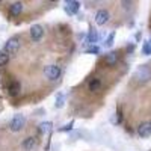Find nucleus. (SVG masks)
Here are the masks:
<instances>
[{
	"label": "nucleus",
	"instance_id": "obj_1",
	"mask_svg": "<svg viewBox=\"0 0 151 151\" xmlns=\"http://www.w3.org/2000/svg\"><path fill=\"white\" fill-rule=\"evenodd\" d=\"M133 79L137 83H147L151 80V68L148 65H141L137 67L136 71L133 73Z\"/></svg>",
	"mask_w": 151,
	"mask_h": 151
},
{
	"label": "nucleus",
	"instance_id": "obj_2",
	"mask_svg": "<svg viewBox=\"0 0 151 151\" xmlns=\"http://www.w3.org/2000/svg\"><path fill=\"white\" fill-rule=\"evenodd\" d=\"M3 50H5L6 53H9L11 56L18 53V50H20V40H18V38H15V36L9 38V40L6 41V44H5V48Z\"/></svg>",
	"mask_w": 151,
	"mask_h": 151
},
{
	"label": "nucleus",
	"instance_id": "obj_3",
	"mask_svg": "<svg viewBox=\"0 0 151 151\" xmlns=\"http://www.w3.org/2000/svg\"><path fill=\"white\" fill-rule=\"evenodd\" d=\"M24 122H26V119H24V116L21 115V113H17V115H14V118L11 119V124H9V129L11 132H20L23 127H24Z\"/></svg>",
	"mask_w": 151,
	"mask_h": 151
},
{
	"label": "nucleus",
	"instance_id": "obj_4",
	"mask_svg": "<svg viewBox=\"0 0 151 151\" xmlns=\"http://www.w3.org/2000/svg\"><path fill=\"white\" fill-rule=\"evenodd\" d=\"M44 76L48 80H58L60 77V67L59 65H47L44 68Z\"/></svg>",
	"mask_w": 151,
	"mask_h": 151
},
{
	"label": "nucleus",
	"instance_id": "obj_5",
	"mask_svg": "<svg viewBox=\"0 0 151 151\" xmlns=\"http://www.w3.org/2000/svg\"><path fill=\"white\" fill-rule=\"evenodd\" d=\"M95 23L98 24V26H104V24L110 20V14H109V11L107 9H98L95 12Z\"/></svg>",
	"mask_w": 151,
	"mask_h": 151
},
{
	"label": "nucleus",
	"instance_id": "obj_6",
	"mask_svg": "<svg viewBox=\"0 0 151 151\" xmlns=\"http://www.w3.org/2000/svg\"><path fill=\"white\" fill-rule=\"evenodd\" d=\"M29 33H30L32 41H33V42H38V41L42 40V36H44V29H42V26H40V24H33V26H30Z\"/></svg>",
	"mask_w": 151,
	"mask_h": 151
},
{
	"label": "nucleus",
	"instance_id": "obj_7",
	"mask_svg": "<svg viewBox=\"0 0 151 151\" xmlns=\"http://www.w3.org/2000/svg\"><path fill=\"white\" fill-rule=\"evenodd\" d=\"M137 134L139 137L145 139V137H150L151 136V121H144L139 124V127H137Z\"/></svg>",
	"mask_w": 151,
	"mask_h": 151
},
{
	"label": "nucleus",
	"instance_id": "obj_8",
	"mask_svg": "<svg viewBox=\"0 0 151 151\" xmlns=\"http://www.w3.org/2000/svg\"><path fill=\"white\" fill-rule=\"evenodd\" d=\"M80 9V3L76 2V0H67L65 2V12L70 15H76Z\"/></svg>",
	"mask_w": 151,
	"mask_h": 151
},
{
	"label": "nucleus",
	"instance_id": "obj_9",
	"mask_svg": "<svg viewBox=\"0 0 151 151\" xmlns=\"http://www.w3.org/2000/svg\"><path fill=\"white\" fill-rule=\"evenodd\" d=\"M36 145H38V142H36V139H35L33 136H27L26 139L21 142V148H23V151H35Z\"/></svg>",
	"mask_w": 151,
	"mask_h": 151
},
{
	"label": "nucleus",
	"instance_id": "obj_10",
	"mask_svg": "<svg viewBox=\"0 0 151 151\" xmlns=\"http://www.w3.org/2000/svg\"><path fill=\"white\" fill-rule=\"evenodd\" d=\"M118 59H119V56H118L116 52H109V53L104 56V62H106L109 67H115V65L118 64Z\"/></svg>",
	"mask_w": 151,
	"mask_h": 151
},
{
	"label": "nucleus",
	"instance_id": "obj_11",
	"mask_svg": "<svg viewBox=\"0 0 151 151\" xmlns=\"http://www.w3.org/2000/svg\"><path fill=\"white\" fill-rule=\"evenodd\" d=\"M88 89H89L91 92H98L100 89H101V80L100 79H91L89 82H88Z\"/></svg>",
	"mask_w": 151,
	"mask_h": 151
},
{
	"label": "nucleus",
	"instance_id": "obj_12",
	"mask_svg": "<svg viewBox=\"0 0 151 151\" xmlns=\"http://www.w3.org/2000/svg\"><path fill=\"white\" fill-rule=\"evenodd\" d=\"M23 3L21 2H15V3H12L11 8H9V12H11V15L12 17H18L21 12H23Z\"/></svg>",
	"mask_w": 151,
	"mask_h": 151
},
{
	"label": "nucleus",
	"instance_id": "obj_13",
	"mask_svg": "<svg viewBox=\"0 0 151 151\" xmlns=\"http://www.w3.org/2000/svg\"><path fill=\"white\" fill-rule=\"evenodd\" d=\"M97 40H98V33H97V30H95L94 27H91V29H89V32H88V38H86V42L89 44V45H95Z\"/></svg>",
	"mask_w": 151,
	"mask_h": 151
},
{
	"label": "nucleus",
	"instance_id": "obj_14",
	"mask_svg": "<svg viewBox=\"0 0 151 151\" xmlns=\"http://www.w3.org/2000/svg\"><path fill=\"white\" fill-rule=\"evenodd\" d=\"M8 92H9V95H12V97L18 95V92H20V82H17V80L11 82L9 86H8Z\"/></svg>",
	"mask_w": 151,
	"mask_h": 151
},
{
	"label": "nucleus",
	"instance_id": "obj_15",
	"mask_svg": "<svg viewBox=\"0 0 151 151\" xmlns=\"http://www.w3.org/2000/svg\"><path fill=\"white\" fill-rule=\"evenodd\" d=\"M52 122H50V121H45V122H41L40 125H38V132H40L41 134H45L47 132H50V130H52Z\"/></svg>",
	"mask_w": 151,
	"mask_h": 151
},
{
	"label": "nucleus",
	"instance_id": "obj_16",
	"mask_svg": "<svg viewBox=\"0 0 151 151\" xmlns=\"http://www.w3.org/2000/svg\"><path fill=\"white\" fill-rule=\"evenodd\" d=\"M65 101H67V97L64 94H58L56 95V101H55V107L56 109H62L65 106Z\"/></svg>",
	"mask_w": 151,
	"mask_h": 151
},
{
	"label": "nucleus",
	"instance_id": "obj_17",
	"mask_svg": "<svg viewBox=\"0 0 151 151\" xmlns=\"http://www.w3.org/2000/svg\"><path fill=\"white\" fill-rule=\"evenodd\" d=\"M9 59H11V55L6 53L5 50H2V52H0V67H2V65H6L8 62H9Z\"/></svg>",
	"mask_w": 151,
	"mask_h": 151
},
{
	"label": "nucleus",
	"instance_id": "obj_18",
	"mask_svg": "<svg viewBox=\"0 0 151 151\" xmlns=\"http://www.w3.org/2000/svg\"><path fill=\"white\" fill-rule=\"evenodd\" d=\"M142 53L145 55V56H150L151 55V38L148 41H145L144 42V47H142Z\"/></svg>",
	"mask_w": 151,
	"mask_h": 151
},
{
	"label": "nucleus",
	"instance_id": "obj_19",
	"mask_svg": "<svg viewBox=\"0 0 151 151\" xmlns=\"http://www.w3.org/2000/svg\"><path fill=\"white\" fill-rule=\"evenodd\" d=\"M113 41H115V32H110L109 36L106 38V41H104V47H112L113 45Z\"/></svg>",
	"mask_w": 151,
	"mask_h": 151
},
{
	"label": "nucleus",
	"instance_id": "obj_20",
	"mask_svg": "<svg viewBox=\"0 0 151 151\" xmlns=\"http://www.w3.org/2000/svg\"><path fill=\"white\" fill-rule=\"evenodd\" d=\"M86 53H94V55H98V53H100V48H98L97 45H91L89 48L86 50Z\"/></svg>",
	"mask_w": 151,
	"mask_h": 151
},
{
	"label": "nucleus",
	"instance_id": "obj_21",
	"mask_svg": "<svg viewBox=\"0 0 151 151\" xmlns=\"http://www.w3.org/2000/svg\"><path fill=\"white\" fill-rule=\"evenodd\" d=\"M73 124H74V121H70L68 124H65L64 127H60L59 130H60V132H70V130H71V127H73Z\"/></svg>",
	"mask_w": 151,
	"mask_h": 151
},
{
	"label": "nucleus",
	"instance_id": "obj_22",
	"mask_svg": "<svg viewBox=\"0 0 151 151\" xmlns=\"http://www.w3.org/2000/svg\"><path fill=\"white\" fill-rule=\"evenodd\" d=\"M132 5H133V2H121L122 9H130V8H132Z\"/></svg>",
	"mask_w": 151,
	"mask_h": 151
}]
</instances>
